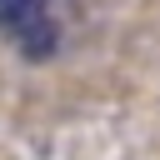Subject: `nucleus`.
Instances as JSON below:
<instances>
[{"instance_id": "f257e3e1", "label": "nucleus", "mask_w": 160, "mask_h": 160, "mask_svg": "<svg viewBox=\"0 0 160 160\" xmlns=\"http://www.w3.org/2000/svg\"><path fill=\"white\" fill-rule=\"evenodd\" d=\"M0 30L20 45L25 60H50L60 45V25L45 0H0Z\"/></svg>"}]
</instances>
